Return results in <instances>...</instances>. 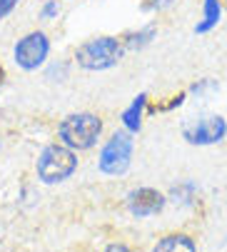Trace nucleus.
Masks as SVG:
<instances>
[{
	"label": "nucleus",
	"mask_w": 227,
	"mask_h": 252,
	"mask_svg": "<svg viewBox=\"0 0 227 252\" xmlns=\"http://www.w3.org/2000/svg\"><path fill=\"white\" fill-rule=\"evenodd\" d=\"M58 10H60L58 0H50V3L43 8V18H53V15H58Z\"/></svg>",
	"instance_id": "nucleus-14"
},
{
	"label": "nucleus",
	"mask_w": 227,
	"mask_h": 252,
	"mask_svg": "<svg viewBox=\"0 0 227 252\" xmlns=\"http://www.w3.org/2000/svg\"><path fill=\"white\" fill-rule=\"evenodd\" d=\"M105 252H132L130 247H125V245H107L105 247Z\"/></svg>",
	"instance_id": "nucleus-15"
},
{
	"label": "nucleus",
	"mask_w": 227,
	"mask_h": 252,
	"mask_svg": "<svg viewBox=\"0 0 227 252\" xmlns=\"http://www.w3.org/2000/svg\"><path fill=\"white\" fill-rule=\"evenodd\" d=\"M145 102H147V95H145V93H140V95L132 100V105L123 113V123H125V127H128L130 132H137V130H140V125H142V110H145Z\"/></svg>",
	"instance_id": "nucleus-10"
},
{
	"label": "nucleus",
	"mask_w": 227,
	"mask_h": 252,
	"mask_svg": "<svg viewBox=\"0 0 227 252\" xmlns=\"http://www.w3.org/2000/svg\"><path fill=\"white\" fill-rule=\"evenodd\" d=\"M100 132H102V120L93 113L67 115L58 127V135L63 140V145L70 148V150H90L97 142Z\"/></svg>",
	"instance_id": "nucleus-1"
},
{
	"label": "nucleus",
	"mask_w": 227,
	"mask_h": 252,
	"mask_svg": "<svg viewBox=\"0 0 227 252\" xmlns=\"http://www.w3.org/2000/svg\"><path fill=\"white\" fill-rule=\"evenodd\" d=\"M153 252H197V245L190 235H185V232H170V235L158 240Z\"/></svg>",
	"instance_id": "nucleus-8"
},
{
	"label": "nucleus",
	"mask_w": 227,
	"mask_h": 252,
	"mask_svg": "<svg viewBox=\"0 0 227 252\" xmlns=\"http://www.w3.org/2000/svg\"><path fill=\"white\" fill-rule=\"evenodd\" d=\"M165 207V195L153 190V188H137L128 195V210L135 218H150V215H158Z\"/></svg>",
	"instance_id": "nucleus-7"
},
{
	"label": "nucleus",
	"mask_w": 227,
	"mask_h": 252,
	"mask_svg": "<svg viewBox=\"0 0 227 252\" xmlns=\"http://www.w3.org/2000/svg\"><path fill=\"white\" fill-rule=\"evenodd\" d=\"M153 38H155V25H147V28H142V30H137V32L123 35L120 40H123L125 50H135V48H145Z\"/></svg>",
	"instance_id": "nucleus-11"
},
{
	"label": "nucleus",
	"mask_w": 227,
	"mask_h": 252,
	"mask_svg": "<svg viewBox=\"0 0 227 252\" xmlns=\"http://www.w3.org/2000/svg\"><path fill=\"white\" fill-rule=\"evenodd\" d=\"M227 135V120L222 115H207L190 125H185L182 137L190 145H215Z\"/></svg>",
	"instance_id": "nucleus-6"
},
{
	"label": "nucleus",
	"mask_w": 227,
	"mask_h": 252,
	"mask_svg": "<svg viewBox=\"0 0 227 252\" xmlns=\"http://www.w3.org/2000/svg\"><path fill=\"white\" fill-rule=\"evenodd\" d=\"M75 167H78V158H75V153L65 145H48L40 158H37V177L43 180L45 185H55V183H63V180H67Z\"/></svg>",
	"instance_id": "nucleus-3"
},
{
	"label": "nucleus",
	"mask_w": 227,
	"mask_h": 252,
	"mask_svg": "<svg viewBox=\"0 0 227 252\" xmlns=\"http://www.w3.org/2000/svg\"><path fill=\"white\" fill-rule=\"evenodd\" d=\"M130 158H132V135L125 130H118L105 142L97 165L105 175H123L130 167Z\"/></svg>",
	"instance_id": "nucleus-4"
},
{
	"label": "nucleus",
	"mask_w": 227,
	"mask_h": 252,
	"mask_svg": "<svg viewBox=\"0 0 227 252\" xmlns=\"http://www.w3.org/2000/svg\"><path fill=\"white\" fill-rule=\"evenodd\" d=\"M172 3H175V0H142L140 8L145 13H160V10H167Z\"/></svg>",
	"instance_id": "nucleus-12"
},
{
	"label": "nucleus",
	"mask_w": 227,
	"mask_h": 252,
	"mask_svg": "<svg viewBox=\"0 0 227 252\" xmlns=\"http://www.w3.org/2000/svg\"><path fill=\"white\" fill-rule=\"evenodd\" d=\"M123 53H125V45L120 38L100 35V38H93L75 50V60L85 70H107L120 63Z\"/></svg>",
	"instance_id": "nucleus-2"
},
{
	"label": "nucleus",
	"mask_w": 227,
	"mask_h": 252,
	"mask_svg": "<svg viewBox=\"0 0 227 252\" xmlns=\"http://www.w3.org/2000/svg\"><path fill=\"white\" fill-rule=\"evenodd\" d=\"M225 5H227V0H225Z\"/></svg>",
	"instance_id": "nucleus-17"
},
{
	"label": "nucleus",
	"mask_w": 227,
	"mask_h": 252,
	"mask_svg": "<svg viewBox=\"0 0 227 252\" xmlns=\"http://www.w3.org/2000/svg\"><path fill=\"white\" fill-rule=\"evenodd\" d=\"M5 80V70H3V65H0V83Z\"/></svg>",
	"instance_id": "nucleus-16"
},
{
	"label": "nucleus",
	"mask_w": 227,
	"mask_h": 252,
	"mask_svg": "<svg viewBox=\"0 0 227 252\" xmlns=\"http://www.w3.org/2000/svg\"><path fill=\"white\" fill-rule=\"evenodd\" d=\"M220 15H222V3L220 0H202V20L195 25V32L197 35L210 32L220 23Z\"/></svg>",
	"instance_id": "nucleus-9"
},
{
	"label": "nucleus",
	"mask_w": 227,
	"mask_h": 252,
	"mask_svg": "<svg viewBox=\"0 0 227 252\" xmlns=\"http://www.w3.org/2000/svg\"><path fill=\"white\" fill-rule=\"evenodd\" d=\"M50 53V40L43 30H32L28 32L23 40H18L15 45V63L23 67V70H37L45 58Z\"/></svg>",
	"instance_id": "nucleus-5"
},
{
	"label": "nucleus",
	"mask_w": 227,
	"mask_h": 252,
	"mask_svg": "<svg viewBox=\"0 0 227 252\" xmlns=\"http://www.w3.org/2000/svg\"><path fill=\"white\" fill-rule=\"evenodd\" d=\"M15 5H18V0H0V20H3L5 15H10Z\"/></svg>",
	"instance_id": "nucleus-13"
}]
</instances>
